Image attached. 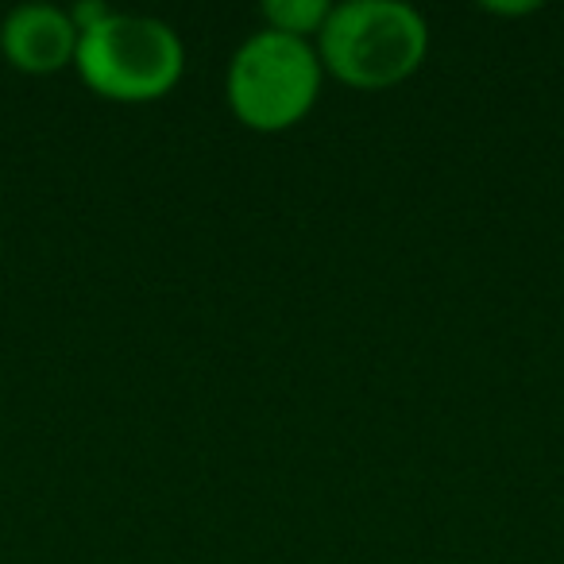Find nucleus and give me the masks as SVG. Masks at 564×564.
<instances>
[{"label": "nucleus", "instance_id": "nucleus-1", "mask_svg": "<svg viewBox=\"0 0 564 564\" xmlns=\"http://www.w3.org/2000/svg\"><path fill=\"white\" fill-rule=\"evenodd\" d=\"M325 74L356 89H387L422 66L430 24L406 0H345L333 4L314 40Z\"/></svg>", "mask_w": 564, "mask_h": 564}, {"label": "nucleus", "instance_id": "nucleus-2", "mask_svg": "<svg viewBox=\"0 0 564 564\" xmlns=\"http://www.w3.org/2000/svg\"><path fill=\"white\" fill-rule=\"evenodd\" d=\"M74 66L94 94L109 97V101L140 105L178 86L186 47L166 20L112 9L101 24L78 35Z\"/></svg>", "mask_w": 564, "mask_h": 564}, {"label": "nucleus", "instance_id": "nucleus-5", "mask_svg": "<svg viewBox=\"0 0 564 564\" xmlns=\"http://www.w3.org/2000/svg\"><path fill=\"white\" fill-rule=\"evenodd\" d=\"M329 12H333L329 0H267L263 28H274L282 35H299V40L314 43L322 35L325 20H329Z\"/></svg>", "mask_w": 564, "mask_h": 564}, {"label": "nucleus", "instance_id": "nucleus-3", "mask_svg": "<svg viewBox=\"0 0 564 564\" xmlns=\"http://www.w3.org/2000/svg\"><path fill=\"white\" fill-rule=\"evenodd\" d=\"M322 78L325 66L314 43L259 28L236 47L228 63V109L256 132H282L317 105Z\"/></svg>", "mask_w": 564, "mask_h": 564}, {"label": "nucleus", "instance_id": "nucleus-4", "mask_svg": "<svg viewBox=\"0 0 564 564\" xmlns=\"http://www.w3.org/2000/svg\"><path fill=\"white\" fill-rule=\"evenodd\" d=\"M0 51L24 74H58L78 58V28L70 9H58L47 0L17 4L0 20Z\"/></svg>", "mask_w": 564, "mask_h": 564}]
</instances>
